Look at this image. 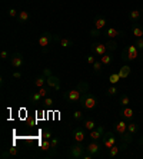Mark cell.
Returning a JSON list of instances; mask_svg holds the SVG:
<instances>
[{"mask_svg": "<svg viewBox=\"0 0 143 159\" xmlns=\"http://www.w3.org/2000/svg\"><path fill=\"white\" fill-rule=\"evenodd\" d=\"M87 89H89L87 83H86V82H80L76 89H70V90H67V92L63 95V98H65L66 100H69V102H80L82 96H83V92L84 90H87Z\"/></svg>", "mask_w": 143, "mask_h": 159, "instance_id": "6da1fadb", "label": "cell"}, {"mask_svg": "<svg viewBox=\"0 0 143 159\" xmlns=\"http://www.w3.org/2000/svg\"><path fill=\"white\" fill-rule=\"evenodd\" d=\"M140 55H142V52L136 48L135 44H127L122 52V60L123 62H132V60L139 59Z\"/></svg>", "mask_w": 143, "mask_h": 159, "instance_id": "7a4b0ae2", "label": "cell"}, {"mask_svg": "<svg viewBox=\"0 0 143 159\" xmlns=\"http://www.w3.org/2000/svg\"><path fill=\"white\" fill-rule=\"evenodd\" d=\"M80 105L86 111H92V109L96 107V105H97V100H96L95 95L89 92V89L83 92V96H82V99H80Z\"/></svg>", "mask_w": 143, "mask_h": 159, "instance_id": "3957f363", "label": "cell"}, {"mask_svg": "<svg viewBox=\"0 0 143 159\" xmlns=\"http://www.w3.org/2000/svg\"><path fill=\"white\" fill-rule=\"evenodd\" d=\"M56 40V34H51L50 32H44L39 39H37V43L43 49V52H47V48L51 44V42Z\"/></svg>", "mask_w": 143, "mask_h": 159, "instance_id": "277c9868", "label": "cell"}, {"mask_svg": "<svg viewBox=\"0 0 143 159\" xmlns=\"http://www.w3.org/2000/svg\"><path fill=\"white\" fill-rule=\"evenodd\" d=\"M84 152L86 151V146L83 143H79V142H74L72 146L69 148V156L72 159H79L84 155Z\"/></svg>", "mask_w": 143, "mask_h": 159, "instance_id": "5b68a950", "label": "cell"}, {"mask_svg": "<svg viewBox=\"0 0 143 159\" xmlns=\"http://www.w3.org/2000/svg\"><path fill=\"white\" fill-rule=\"evenodd\" d=\"M86 151H87L89 153H92V155L96 158V156L100 155V151H102V143H100L99 141L89 142V143L86 145Z\"/></svg>", "mask_w": 143, "mask_h": 159, "instance_id": "8992f818", "label": "cell"}, {"mask_svg": "<svg viewBox=\"0 0 143 159\" xmlns=\"http://www.w3.org/2000/svg\"><path fill=\"white\" fill-rule=\"evenodd\" d=\"M113 145H116V138H114V135L112 132H105V135H103V138H102V146L110 149Z\"/></svg>", "mask_w": 143, "mask_h": 159, "instance_id": "52a82bcc", "label": "cell"}, {"mask_svg": "<svg viewBox=\"0 0 143 159\" xmlns=\"http://www.w3.org/2000/svg\"><path fill=\"white\" fill-rule=\"evenodd\" d=\"M105 128H103L102 125H97L93 130H90L89 132V138H90V141H100L103 138V135H105Z\"/></svg>", "mask_w": 143, "mask_h": 159, "instance_id": "ba28073f", "label": "cell"}, {"mask_svg": "<svg viewBox=\"0 0 143 159\" xmlns=\"http://www.w3.org/2000/svg\"><path fill=\"white\" fill-rule=\"evenodd\" d=\"M10 65L15 67V69H20V67L23 66V55H22V53H19V52L11 53V56H10Z\"/></svg>", "mask_w": 143, "mask_h": 159, "instance_id": "9c48e42d", "label": "cell"}, {"mask_svg": "<svg viewBox=\"0 0 143 159\" xmlns=\"http://www.w3.org/2000/svg\"><path fill=\"white\" fill-rule=\"evenodd\" d=\"M119 115L122 116V119H125V120H132L135 118V109L130 106H122Z\"/></svg>", "mask_w": 143, "mask_h": 159, "instance_id": "30bf717a", "label": "cell"}, {"mask_svg": "<svg viewBox=\"0 0 143 159\" xmlns=\"http://www.w3.org/2000/svg\"><path fill=\"white\" fill-rule=\"evenodd\" d=\"M90 49H92V52L95 53L96 56H99V57H102L105 53H107V48L106 44L103 43H97V42H95V43L90 46Z\"/></svg>", "mask_w": 143, "mask_h": 159, "instance_id": "8fae6325", "label": "cell"}, {"mask_svg": "<svg viewBox=\"0 0 143 159\" xmlns=\"http://www.w3.org/2000/svg\"><path fill=\"white\" fill-rule=\"evenodd\" d=\"M86 129H82V128H74L73 129V139L74 142H79V143H83L84 139H86Z\"/></svg>", "mask_w": 143, "mask_h": 159, "instance_id": "7c38bea8", "label": "cell"}, {"mask_svg": "<svg viewBox=\"0 0 143 159\" xmlns=\"http://www.w3.org/2000/svg\"><path fill=\"white\" fill-rule=\"evenodd\" d=\"M93 26L97 30H103L107 26V19L105 16H96L95 20H93Z\"/></svg>", "mask_w": 143, "mask_h": 159, "instance_id": "4fadbf2b", "label": "cell"}, {"mask_svg": "<svg viewBox=\"0 0 143 159\" xmlns=\"http://www.w3.org/2000/svg\"><path fill=\"white\" fill-rule=\"evenodd\" d=\"M126 148H127V145L123 143V142H122V145H113V146L109 149V156L110 158H116V156L119 155V152L126 149Z\"/></svg>", "mask_w": 143, "mask_h": 159, "instance_id": "5bb4252c", "label": "cell"}, {"mask_svg": "<svg viewBox=\"0 0 143 159\" xmlns=\"http://www.w3.org/2000/svg\"><path fill=\"white\" fill-rule=\"evenodd\" d=\"M123 32L122 30H118L114 29V27H109V29H106V32H105V36L107 37V39H116V37L119 36H123Z\"/></svg>", "mask_w": 143, "mask_h": 159, "instance_id": "9a60e30c", "label": "cell"}, {"mask_svg": "<svg viewBox=\"0 0 143 159\" xmlns=\"http://www.w3.org/2000/svg\"><path fill=\"white\" fill-rule=\"evenodd\" d=\"M56 40L59 42V46L63 49H69L73 46V40L70 39H66V37H60V36H56Z\"/></svg>", "mask_w": 143, "mask_h": 159, "instance_id": "2e32d148", "label": "cell"}, {"mask_svg": "<svg viewBox=\"0 0 143 159\" xmlns=\"http://www.w3.org/2000/svg\"><path fill=\"white\" fill-rule=\"evenodd\" d=\"M47 85L50 88H55V89H59L60 88V82H59V78L55 76V75H47Z\"/></svg>", "mask_w": 143, "mask_h": 159, "instance_id": "e0dca14e", "label": "cell"}, {"mask_svg": "<svg viewBox=\"0 0 143 159\" xmlns=\"http://www.w3.org/2000/svg\"><path fill=\"white\" fill-rule=\"evenodd\" d=\"M118 72H119V76H120L122 79H126V78H129V75L132 72V67L129 66V65H123Z\"/></svg>", "mask_w": 143, "mask_h": 159, "instance_id": "ac0fdd59", "label": "cell"}, {"mask_svg": "<svg viewBox=\"0 0 143 159\" xmlns=\"http://www.w3.org/2000/svg\"><path fill=\"white\" fill-rule=\"evenodd\" d=\"M130 30H132V33L135 34L136 39H140V37H143V27L142 26H139V25L133 23L132 27H130Z\"/></svg>", "mask_w": 143, "mask_h": 159, "instance_id": "d6986e66", "label": "cell"}, {"mask_svg": "<svg viewBox=\"0 0 143 159\" xmlns=\"http://www.w3.org/2000/svg\"><path fill=\"white\" fill-rule=\"evenodd\" d=\"M59 143H60V141H59V138H51L50 139V156H55L56 155V149H57V146H59Z\"/></svg>", "mask_w": 143, "mask_h": 159, "instance_id": "ffe728a7", "label": "cell"}, {"mask_svg": "<svg viewBox=\"0 0 143 159\" xmlns=\"http://www.w3.org/2000/svg\"><path fill=\"white\" fill-rule=\"evenodd\" d=\"M17 20L19 23H27L30 20V15H29V11H26V10H20L19 11V16H17Z\"/></svg>", "mask_w": 143, "mask_h": 159, "instance_id": "44dd1931", "label": "cell"}, {"mask_svg": "<svg viewBox=\"0 0 143 159\" xmlns=\"http://www.w3.org/2000/svg\"><path fill=\"white\" fill-rule=\"evenodd\" d=\"M100 62L103 63V66H109L110 63L113 62V55H112V52L105 53V55L100 57Z\"/></svg>", "mask_w": 143, "mask_h": 159, "instance_id": "7402d4cb", "label": "cell"}, {"mask_svg": "<svg viewBox=\"0 0 143 159\" xmlns=\"http://www.w3.org/2000/svg\"><path fill=\"white\" fill-rule=\"evenodd\" d=\"M140 16H142V10H137V9H135V10H130L129 11V19H130V22H137L140 19Z\"/></svg>", "mask_w": 143, "mask_h": 159, "instance_id": "603a6c76", "label": "cell"}, {"mask_svg": "<svg viewBox=\"0 0 143 159\" xmlns=\"http://www.w3.org/2000/svg\"><path fill=\"white\" fill-rule=\"evenodd\" d=\"M96 126H97V123H96L95 120H93V119H86V120L83 122V128H84L86 130H87V132L93 130V129L96 128Z\"/></svg>", "mask_w": 143, "mask_h": 159, "instance_id": "cb8c5ba5", "label": "cell"}, {"mask_svg": "<svg viewBox=\"0 0 143 159\" xmlns=\"http://www.w3.org/2000/svg\"><path fill=\"white\" fill-rule=\"evenodd\" d=\"M47 83V76L46 75H40V76H37L36 79H34V85L37 86V88H42V86H44Z\"/></svg>", "mask_w": 143, "mask_h": 159, "instance_id": "d4e9b609", "label": "cell"}, {"mask_svg": "<svg viewBox=\"0 0 143 159\" xmlns=\"http://www.w3.org/2000/svg\"><path fill=\"white\" fill-rule=\"evenodd\" d=\"M120 80H122V78L119 76V72H112V73H110V76H109L110 85H118Z\"/></svg>", "mask_w": 143, "mask_h": 159, "instance_id": "484cf974", "label": "cell"}, {"mask_svg": "<svg viewBox=\"0 0 143 159\" xmlns=\"http://www.w3.org/2000/svg\"><path fill=\"white\" fill-rule=\"evenodd\" d=\"M105 44H106V48H107V52H114L118 49V42L114 40V39H109Z\"/></svg>", "mask_w": 143, "mask_h": 159, "instance_id": "4316f807", "label": "cell"}, {"mask_svg": "<svg viewBox=\"0 0 143 159\" xmlns=\"http://www.w3.org/2000/svg\"><path fill=\"white\" fill-rule=\"evenodd\" d=\"M129 103H130V98H129L127 93L120 95V98H119V105H120V106H129Z\"/></svg>", "mask_w": 143, "mask_h": 159, "instance_id": "83f0119b", "label": "cell"}, {"mask_svg": "<svg viewBox=\"0 0 143 159\" xmlns=\"http://www.w3.org/2000/svg\"><path fill=\"white\" fill-rule=\"evenodd\" d=\"M137 130H139V125H137L136 122L127 123V132L130 133V135H135V133H137Z\"/></svg>", "mask_w": 143, "mask_h": 159, "instance_id": "f1b7e54d", "label": "cell"}, {"mask_svg": "<svg viewBox=\"0 0 143 159\" xmlns=\"http://www.w3.org/2000/svg\"><path fill=\"white\" fill-rule=\"evenodd\" d=\"M118 93H119V88L116 85H110V88H107V90H106L107 96H116Z\"/></svg>", "mask_w": 143, "mask_h": 159, "instance_id": "f546056e", "label": "cell"}, {"mask_svg": "<svg viewBox=\"0 0 143 159\" xmlns=\"http://www.w3.org/2000/svg\"><path fill=\"white\" fill-rule=\"evenodd\" d=\"M53 138V132H51L50 128H44L42 130V139H51Z\"/></svg>", "mask_w": 143, "mask_h": 159, "instance_id": "4dcf8cb0", "label": "cell"}, {"mask_svg": "<svg viewBox=\"0 0 143 159\" xmlns=\"http://www.w3.org/2000/svg\"><path fill=\"white\" fill-rule=\"evenodd\" d=\"M40 148H42V151H43V152H49V151H50V139H42Z\"/></svg>", "mask_w": 143, "mask_h": 159, "instance_id": "1f68e13d", "label": "cell"}, {"mask_svg": "<svg viewBox=\"0 0 143 159\" xmlns=\"http://www.w3.org/2000/svg\"><path fill=\"white\" fill-rule=\"evenodd\" d=\"M92 67H93V72H95V73H100V72H102V67H103V63L100 62V59H99L93 63Z\"/></svg>", "mask_w": 143, "mask_h": 159, "instance_id": "d6a6232c", "label": "cell"}, {"mask_svg": "<svg viewBox=\"0 0 143 159\" xmlns=\"http://www.w3.org/2000/svg\"><path fill=\"white\" fill-rule=\"evenodd\" d=\"M40 99H42V95H40L39 92L32 93V95H30V100H32L33 103H37V102H40Z\"/></svg>", "mask_w": 143, "mask_h": 159, "instance_id": "836d02e7", "label": "cell"}, {"mask_svg": "<svg viewBox=\"0 0 143 159\" xmlns=\"http://www.w3.org/2000/svg\"><path fill=\"white\" fill-rule=\"evenodd\" d=\"M7 15H9V17H11V19H17V16H19V10L17 9H15V7H11V9H9V11H7Z\"/></svg>", "mask_w": 143, "mask_h": 159, "instance_id": "e575fe53", "label": "cell"}, {"mask_svg": "<svg viewBox=\"0 0 143 159\" xmlns=\"http://www.w3.org/2000/svg\"><path fill=\"white\" fill-rule=\"evenodd\" d=\"M96 60H97V59H96V55H95V53L86 56V63H87V65H93Z\"/></svg>", "mask_w": 143, "mask_h": 159, "instance_id": "d590c367", "label": "cell"}, {"mask_svg": "<svg viewBox=\"0 0 143 159\" xmlns=\"http://www.w3.org/2000/svg\"><path fill=\"white\" fill-rule=\"evenodd\" d=\"M73 119L74 120H82V119H83V112L82 111H74L73 112Z\"/></svg>", "mask_w": 143, "mask_h": 159, "instance_id": "8d00e7d4", "label": "cell"}, {"mask_svg": "<svg viewBox=\"0 0 143 159\" xmlns=\"http://www.w3.org/2000/svg\"><path fill=\"white\" fill-rule=\"evenodd\" d=\"M135 46L137 49H139L140 52L143 53V37H140V39H136V42H135Z\"/></svg>", "mask_w": 143, "mask_h": 159, "instance_id": "74e56055", "label": "cell"}, {"mask_svg": "<svg viewBox=\"0 0 143 159\" xmlns=\"http://www.w3.org/2000/svg\"><path fill=\"white\" fill-rule=\"evenodd\" d=\"M43 105H44V106H47V107H50L51 105H53V99H51L50 96L43 98Z\"/></svg>", "mask_w": 143, "mask_h": 159, "instance_id": "f35d334b", "label": "cell"}, {"mask_svg": "<svg viewBox=\"0 0 143 159\" xmlns=\"http://www.w3.org/2000/svg\"><path fill=\"white\" fill-rule=\"evenodd\" d=\"M89 34H90V36H93V37H97V36H100V34H102V30L92 29L90 32H89Z\"/></svg>", "mask_w": 143, "mask_h": 159, "instance_id": "ab89813d", "label": "cell"}, {"mask_svg": "<svg viewBox=\"0 0 143 159\" xmlns=\"http://www.w3.org/2000/svg\"><path fill=\"white\" fill-rule=\"evenodd\" d=\"M7 152H9V155H10V156H16L19 153V151L15 148V146H10V148L7 149Z\"/></svg>", "mask_w": 143, "mask_h": 159, "instance_id": "60d3db41", "label": "cell"}, {"mask_svg": "<svg viewBox=\"0 0 143 159\" xmlns=\"http://www.w3.org/2000/svg\"><path fill=\"white\" fill-rule=\"evenodd\" d=\"M39 93L42 95V98H46L47 96V93H49V90L44 88V86H42V88H39Z\"/></svg>", "mask_w": 143, "mask_h": 159, "instance_id": "b9f144b4", "label": "cell"}, {"mask_svg": "<svg viewBox=\"0 0 143 159\" xmlns=\"http://www.w3.org/2000/svg\"><path fill=\"white\" fill-rule=\"evenodd\" d=\"M7 57H9V52L6 50V49H3V50L0 52V59H2V60H6Z\"/></svg>", "mask_w": 143, "mask_h": 159, "instance_id": "7bdbcfd3", "label": "cell"}, {"mask_svg": "<svg viewBox=\"0 0 143 159\" xmlns=\"http://www.w3.org/2000/svg\"><path fill=\"white\" fill-rule=\"evenodd\" d=\"M23 75H22V72H19V70H16V72H13V79H20Z\"/></svg>", "mask_w": 143, "mask_h": 159, "instance_id": "ee69618b", "label": "cell"}, {"mask_svg": "<svg viewBox=\"0 0 143 159\" xmlns=\"http://www.w3.org/2000/svg\"><path fill=\"white\" fill-rule=\"evenodd\" d=\"M140 143H143V139H142V141H140Z\"/></svg>", "mask_w": 143, "mask_h": 159, "instance_id": "f6af8a7d", "label": "cell"}, {"mask_svg": "<svg viewBox=\"0 0 143 159\" xmlns=\"http://www.w3.org/2000/svg\"><path fill=\"white\" fill-rule=\"evenodd\" d=\"M142 11H143V10H142Z\"/></svg>", "mask_w": 143, "mask_h": 159, "instance_id": "bcb514c9", "label": "cell"}]
</instances>
